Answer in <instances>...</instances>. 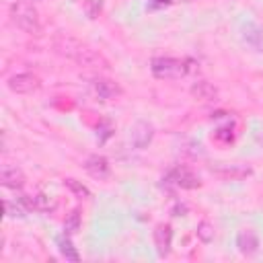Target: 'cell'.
Instances as JSON below:
<instances>
[{
	"label": "cell",
	"instance_id": "6da1fadb",
	"mask_svg": "<svg viewBox=\"0 0 263 263\" xmlns=\"http://www.w3.org/2000/svg\"><path fill=\"white\" fill-rule=\"evenodd\" d=\"M55 49L66 55V58H72L74 62L82 64V66H90V68H109V62L95 49H90L88 45L72 39V37H60L55 41Z\"/></svg>",
	"mask_w": 263,
	"mask_h": 263
},
{
	"label": "cell",
	"instance_id": "7a4b0ae2",
	"mask_svg": "<svg viewBox=\"0 0 263 263\" xmlns=\"http://www.w3.org/2000/svg\"><path fill=\"white\" fill-rule=\"evenodd\" d=\"M10 18L25 33H39L41 31L39 12H37V8L29 0H16L10 6Z\"/></svg>",
	"mask_w": 263,
	"mask_h": 263
},
{
	"label": "cell",
	"instance_id": "3957f363",
	"mask_svg": "<svg viewBox=\"0 0 263 263\" xmlns=\"http://www.w3.org/2000/svg\"><path fill=\"white\" fill-rule=\"evenodd\" d=\"M187 64H189L187 60H177V58H154L150 62V72L160 80H175L189 72Z\"/></svg>",
	"mask_w": 263,
	"mask_h": 263
},
{
	"label": "cell",
	"instance_id": "277c9868",
	"mask_svg": "<svg viewBox=\"0 0 263 263\" xmlns=\"http://www.w3.org/2000/svg\"><path fill=\"white\" fill-rule=\"evenodd\" d=\"M162 181H164V185H173V187H179V189H197V187L201 185L199 177H197L191 168H187V166H183V164L171 168V171L162 177Z\"/></svg>",
	"mask_w": 263,
	"mask_h": 263
},
{
	"label": "cell",
	"instance_id": "5b68a950",
	"mask_svg": "<svg viewBox=\"0 0 263 263\" xmlns=\"http://www.w3.org/2000/svg\"><path fill=\"white\" fill-rule=\"evenodd\" d=\"M8 88L16 95H31L41 86V80L33 74H14L8 78Z\"/></svg>",
	"mask_w": 263,
	"mask_h": 263
},
{
	"label": "cell",
	"instance_id": "8992f818",
	"mask_svg": "<svg viewBox=\"0 0 263 263\" xmlns=\"http://www.w3.org/2000/svg\"><path fill=\"white\" fill-rule=\"evenodd\" d=\"M18 201L25 205L27 212L35 210V212H53L55 210V199L49 197V195H43V193H35V195H21Z\"/></svg>",
	"mask_w": 263,
	"mask_h": 263
},
{
	"label": "cell",
	"instance_id": "52a82bcc",
	"mask_svg": "<svg viewBox=\"0 0 263 263\" xmlns=\"http://www.w3.org/2000/svg\"><path fill=\"white\" fill-rule=\"evenodd\" d=\"M152 138H154V127H152V123H148V121H138V123H134V127H132V132H129V142H132L134 148H146V146L152 142Z\"/></svg>",
	"mask_w": 263,
	"mask_h": 263
},
{
	"label": "cell",
	"instance_id": "ba28073f",
	"mask_svg": "<svg viewBox=\"0 0 263 263\" xmlns=\"http://www.w3.org/2000/svg\"><path fill=\"white\" fill-rule=\"evenodd\" d=\"M92 88H95L97 97L103 99V101H113V99L123 95V88L111 78H95L92 80Z\"/></svg>",
	"mask_w": 263,
	"mask_h": 263
},
{
	"label": "cell",
	"instance_id": "9c48e42d",
	"mask_svg": "<svg viewBox=\"0 0 263 263\" xmlns=\"http://www.w3.org/2000/svg\"><path fill=\"white\" fill-rule=\"evenodd\" d=\"M25 173L16 164H2L0 168V183L8 189H21L25 185Z\"/></svg>",
	"mask_w": 263,
	"mask_h": 263
},
{
	"label": "cell",
	"instance_id": "30bf717a",
	"mask_svg": "<svg viewBox=\"0 0 263 263\" xmlns=\"http://www.w3.org/2000/svg\"><path fill=\"white\" fill-rule=\"evenodd\" d=\"M84 171L90 175V177H95V179H107L109 175H111V166H109V160L105 158V156H101V154H92V156H88L86 158V162H84Z\"/></svg>",
	"mask_w": 263,
	"mask_h": 263
},
{
	"label": "cell",
	"instance_id": "8fae6325",
	"mask_svg": "<svg viewBox=\"0 0 263 263\" xmlns=\"http://www.w3.org/2000/svg\"><path fill=\"white\" fill-rule=\"evenodd\" d=\"M171 242H173V228L171 224H158L154 228V247L160 257H166L171 253Z\"/></svg>",
	"mask_w": 263,
	"mask_h": 263
},
{
	"label": "cell",
	"instance_id": "7c38bea8",
	"mask_svg": "<svg viewBox=\"0 0 263 263\" xmlns=\"http://www.w3.org/2000/svg\"><path fill=\"white\" fill-rule=\"evenodd\" d=\"M212 173L220 175L222 179H245L251 175V166H245V164H228V162H220L218 166H212Z\"/></svg>",
	"mask_w": 263,
	"mask_h": 263
},
{
	"label": "cell",
	"instance_id": "4fadbf2b",
	"mask_svg": "<svg viewBox=\"0 0 263 263\" xmlns=\"http://www.w3.org/2000/svg\"><path fill=\"white\" fill-rule=\"evenodd\" d=\"M236 247H238V251L242 255L251 257V255H255L259 251V236L253 230H242L236 236Z\"/></svg>",
	"mask_w": 263,
	"mask_h": 263
},
{
	"label": "cell",
	"instance_id": "5bb4252c",
	"mask_svg": "<svg viewBox=\"0 0 263 263\" xmlns=\"http://www.w3.org/2000/svg\"><path fill=\"white\" fill-rule=\"evenodd\" d=\"M242 39L247 41V45H251L257 51H263V31L259 25L255 23H247L242 27Z\"/></svg>",
	"mask_w": 263,
	"mask_h": 263
},
{
	"label": "cell",
	"instance_id": "9a60e30c",
	"mask_svg": "<svg viewBox=\"0 0 263 263\" xmlns=\"http://www.w3.org/2000/svg\"><path fill=\"white\" fill-rule=\"evenodd\" d=\"M191 95L195 99H199V101H214L218 97V88L208 80H197L191 86Z\"/></svg>",
	"mask_w": 263,
	"mask_h": 263
},
{
	"label": "cell",
	"instance_id": "2e32d148",
	"mask_svg": "<svg viewBox=\"0 0 263 263\" xmlns=\"http://www.w3.org/2000/svg\"><path fill=\"white\" fill-rule=\"evenodd\" d=\"M68 236L70 234H66V232H64V236H58V249L66 257V261H80V255H78V251L74 249V245Z\"/></svg>",
	"mask_w": 263,
	"mask_h": 263
},
{
	"label": "cell",
	"instance_id": "e0dca14e",
	"mask_svg": "<svg viewBox=\"0 0 263 263\" xmlns=\"http://www.w3.org/2000/svg\"><path fill=\"white\" fill-rule=\"evenodd\" d=\"M80 224H82V216H80V210H72L66 220H64V232L66 234H76L80 230Z\"/></svg>",
	"mask_w": 263,
	"mask_h": 263
},
{
	"label": "cell",
	"instance_id": "ac0fdd59",
	"mask_svg": "<svg viewBox=\"0 0 263 263\" xmlns=\"http://www.w3.org/2000/svg\"><path fill=\"white\" fill-rule=\"evenodd\" d=\"M64 185L76 195V197H80V199H88L90 197V191H88V187L86 185H82L80 181H76V179H66L64 181Z\"/></svg>",
	"mask_w": 263,
	"mask_h": 263
},
{
	"label": "cell",
	"instance_id": "d6986e66",
	"mask_svg": "<svg viewBox=\"0 0 263 263\" xmlns=\"http://www.w3.org/2000/svg\"><path fill=\"white\" fill-rule=\"evenodd\" d=\"M197 238L201 242H212L214 240V226L208 220H203V222L197 224Z\"/></svg>",
	"mask_w": 263,
	"mask_h": 263
},
{
	"label": "cell",
	"instance_id": "ffe728a7",
	"mask_svg": "<svg viewBox=\"0 0 263 263\" xmlns=\"http://www.w3.org/2000/svg\"><path fill=\"white\" fill-rule=\"evenodd\" d=\"M4 212H6V216H8V218H16V216H18V218H23L27 210H25V205H23L21 201H18V203L14 205L12 201L4 199Z\"/></svg>",
	"mask_w": 263,
	"mask_h": 263
},
{
	"label": "cell",
	"instance_id": "44dd1931",
	"mask_svg": "<svg viewBox=\"0 0 263 263\" xmlns=\"http://www.w3.org/2000/svg\"><path fill=\"white\" fill-rule=\"evenodd\" d=\"M214 140L220 142V144H230V142L234 140V132H232V127L228 125V127H220V129H216V132H214Z\"/></svg>",
	"mask_w": 263,
	"mask_h": 263
},
{
	"label": "cell",
	"instance_id": "7402d4cb",
	"mask_svg": "<svg viewBox=\"0 0 263 263\" xmlns=\"http://www.w3.org/2000/svg\"><path fill=\"white\" fill-rule=\"evenodd\" d=\"M84 10H86L88 18H97L101 14V10H103V0H86Z\"/></svg>",
	"mask_w": 263,
	"mask_h": 263
},
{
	"label": "cell",
	"instance_id": "603a6c76",
	"mask_svg": "<svg viewBox=\"0 0 263 263\" xmlns=\"http://www.w3.org/2000/svg\"><path fill=\"white\" fill-rule=\"evenodd\" d=\"M183 212H185V205H177L173 210V216H183Z\"/></svg>",
	"mask_w": 263,
	"mask_h": 263
},
{
	"label": "cell",
	"instance_id": "cb8c5ba5",
	"mask_svg": "<svg viewBox=\"0 0 263 263\" xmlns=\"http://www.w3.org/2000/svg\"><path fill=\"white\" fill-rule=\"evenodd\" d=\"M156 6H166V4H171V0H152Z\"/></svg>",
	"mask_w": 263,
	"mask_h": 263
}]
</instances>
